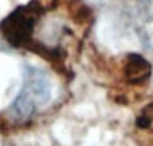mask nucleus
Segmentation results:
<instances>
[{"mask_svg": "<svg viewBox=\"0 0 153 146\" xmlns=\"http://www.w3.org/2000/svg\"><path fill=\"white\" fill-rule=\"evenodd\" d=\"M39 15L41 9L36 3L20 6L2 21L0 32L11 45L23 47L32 39Z\"/></svg>", "mask_w": 153, "mask_h": 146, "instance_id": "obj_2", "label": "nucleus"}, {"mask_svg": "<svg viewBox=\"0 0 153 146\" xmlns=\"http://www.w3.org/2000/svg\"><path fill=\"white\" fill-rule=\"evenodd\" d=\"M125 76L132 85H143L152 76V65L140 54L132 53L125 63Z\"/></svg>", "mask_w": 153, "mask_h": 146, "instance_id": "obj_4", "label": "nucleus"}, {"mask_svg": "<svg viewBox=\"0 0 153 146\" xmlns=\"http://www.w3.org/2000/svg\"><path fill=\"white\" fill-rule=\"evenodd\" d=\"M51 95L53 88L48 74L39 68L27 66L21 91L9 107V116L17 122H26L50 103Z\"/></svg>", "mask_w": 153, "mask_h": 146, "instance_id": "obj_1", "label": "nucleus"}, {"mask_svg": "<svg viewBox=\"0 0 153 146\" xmlns=\"http://www.w3.org/2000/svg\"><path fill=\"white\" fill-rule=\"evenodd\" d=\"M134 26L141 42L149 50H153V0H137Z\"/></svg>", "mask_w": 153, "mask_h": 146, "instance_id": "obj_3", "label": "nucleus"}]
</instances>
